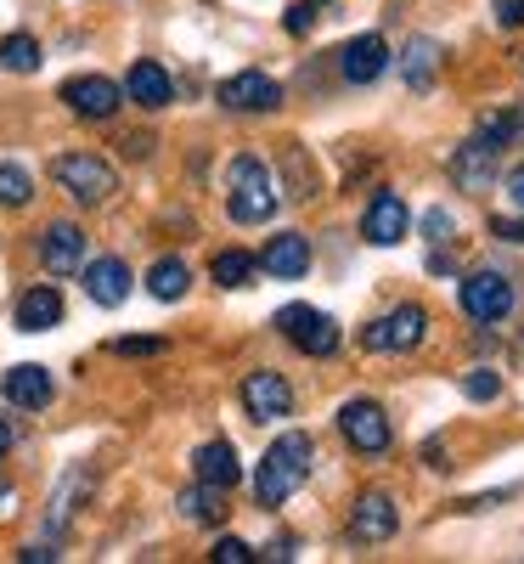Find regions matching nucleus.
<instances>
[{
	"instance_id": "nucleus-1",
	"label": "nucleus",
	"mask_w": 524,
	"mask_h": 564,
	"mask_svg": "<svg viewBox=\"0 0 524 564\" xmlns=\"http://www.w3.org/2000/svg\"><path fill=\"white\" fill-rule=\"evenodd\" d=\"M310 475V435H276V446L254 468V497L265 508H282Z\"/></svg>"
},
{
	"instance_id": "nucleus-2",
	"label": "nucleus",
	"mask_w": 524,
	"mask_h": 564,
	"mask_svg": "<svg viewBox=\"0 0 524 564\" xmlns=\"http://www.w3.org/2000/svg\"><path fill=\"white\" fill-rule=\"evenodd\" d=\"M226 209H231L237 226H260V220L276 215V186H271L260 159H249V153L231 159V170H226Z\"/></svg>"
},
{
	"instance_id": "nucleus-3",
	"label": "nucleus",
	"mask_w": 524,
	"mask_h": 564,
	"mask_svg": "<svg viewBox=\"0 0 524 564\" xmlns=\"http://www.w3.org/2000/svg\"><path fill=\"white\" fill-rule=\"evenodd\" d=\"M52 175H57V186L74 198V204H102V198H113L119 193V175H113V164L108 159H97V153H63L57 164H52Z\"/></svg>"
},
{
	"instance_id": "nucleus-4",
	"label": "nucleus",
	"mask_w": 524,
	"mask_h": 564,
	"mask_svg": "<svg viewBox=\"0 0 524 564\" xmlns=\"http://www.w3.org/2000/svg\"><path fill=\"white\" fill-rule=\"evenodd\" d=\"M276 327H282V339H294L305 356H332V350H339V322L310 311V305H282Z\"/></svg>"
},
{
	"instance_id": "nucleus-5",
	"label": "nucleus",
	"mask_w": 524,
	"mask_h": 564,
	"mask_svg": "<svg viewBox=\"0 0 524 564\" xmlns=\"http://www.w3.org/2000/svg\"><path fill=\"white\" fill-rule=\"evenodd\" d=\"M457 300H462V311H468L473 322H502V316L513 311V282H507L502 271H468L462 289H457Z\"/></svg>"
},
{
	"instance_id": "nucleus-6",
	"label": "nucleus",
	"mask_w": 524,
	"mask_h": 564,
	"mask_svg": "<svg viewBox=\"0 0 524 564\" xmlns=\"http://www.w3.org/2000/svg\"><path fill=\"white\" fill-rule=\"evenodd\" d=\"M339 435L361 452V457H378V452H390V417L378 401H345L339 406Z\"/></svg>"
},
{
	"instance_id": "nucleus-7",
	"label": "nucleus",
	"mask_w": 524,
	"mask_h": 564,
	"mask_svg": "<svg viewBox=\"0 0 524 564\" xmlns=\"http://www.w3.org/2000/svg\"><path fill=\"white\" fill-rule=\"evenodd\" d=\"M276 102H282V85L260 68H243L220 85V108H231V113H271Z\"/></svg>"
},
{
	"instance_id": "nucleus-8",
	"label": "nucleus",
	"mask_w": 524,
	"mask_h": 564,
	"mask_svg": "<svg viewBox=\"0 0 524 564\" xmlns=\"http://www.w3.org/2000/svg\"><path fill=\"white\" fill-rule=\"evenodd\" d=\"M423 327H428V311H423V305H395L384 322L367 327L361 345H367V350H412V345L423 339Z\"/></svg>"
},
{
	"instance_id": "nucleus-9",
	"label": "nucleus",
	"mask_w": 524,
	"mask_h": 564,
	"mask_svg": "<svg viewBox=\"0 0 524 564\" xmlns=\"http://www.w3.org/2000/svg\"><path fill=\"white\" fill-rule=\"evenodd\" d=\"M63 102H68L79 119H113L119 102H124V90H119L113 79H102V74H74V79L63 85Z\"/></svg>"
},
{
	"instance_id": "nucleus-10",
	"label": "nucleus",
	"mask_w": 524,
	"mask_h": 564,
	"mask_svg": "<svg viewBox=\"0 0 524 564\" xmlns=\"http://www.w3.org/2000/svg\"><path fill=\"white\" fill-rule=\"evenodd\" d=\"M243 406H249V417L254 423H276V417H288L294 412V390H288V379L282 372H249L243 379Z\"/></svg>"
},
{
	"instance_id": "nucleus-11",
	"label": "nucleus",
	"mask_w": 524,
	"mask_h": 564,
	"mask_svg": "<svg viewBox=\"0 0 524 564\" xmlns=\"http://www.w3.org/2000/svg\"><path fill=\"white\" fill-rule=\"evenodd\" d=\"M384 68H390V45H384V34H356V40H345V52H339V74H345L350 85H372V79H384Z\"/></svg>"
},
{
	"instance_id": "nucleus-12",
	"label": "nucleus",
	"mask_w": 524,
	"mask_h": 564,
	"mask_svg": "<svg viewBox=\"0 0 524 564\" xmlns=\"http://www.w3.org/2000/svg\"><path fill=\"white\" fill-rule=\"evenodd\" d=\"M40 260H45V271H52V276L79 271L85 265V231L74 220H52V226L40 231Z\"/></svg>"
},
{
	"instance_id": "nucleus-13",
	"label": "nucleus",
	"mask_w": 524,
	"mask_h": 564,
	"mask_svg": "<svg viewBox=\"0 0 524 564\" xmlns=\"http://www.w3.org/2000/svg\"><path fill=\"white\" fill-rule=\"evenodd\" d=\"M361 238L378 243V249H395V243L406 238V204H401L395 193H378V198L367 204V215H361Z\"/></svg>"
},
{
	"instance_id": "nucleus-14",
	"label": "nucleus",
	"mask_w": 524,
	"mask_h": 564,
	"mask_svg": "<svg viewBox=\"0 0 524 564\" xmlns=\"http://www.w3.org/2000/svg\"><path fill=\"white\" fill-rule=\"evenodd\" d=\"M395 525H401V513H395V502H390L384 491L356 497V513H350V536H356V542H390Z\"/></svg>"
},
{
	"instance_id": "nucleus-15",
	"label": "nucleus",
	"mask_w": 524,
	"mask_h": 564,
	"mask_svg": "<svg viewBox=\"0 0 524 564\" xmlns=\"http://www.w3.org/2000/svg\"><path fill=\"white\" fill-rule=\"evenodd\" d=\"M85 294L97 300V305H108V311L124 305V300H130V265L113 260V254H108V260H90V265H85Z\"/></svg>"
},
{
	"instance_id": "nucleus-16",
	"label": "nucleus",
	"mask_w": 524,
	"mask_h": 564,
	"mask_svg": "<svg viewBox=\"0 0 524 564\" xmlns=\"http://www.w3.org/2000/svg\"><path fill=\"white\" fill-rule=\"evenodd\" d=\"M496 141H485V135H473V141H462V148H457V159H451V181L457 186H468V193H473V186H485L491 181V170H496Z\"/></svg>"
},
{
	"instance_id": "nucleus-17",
	"label": "nucleus",
	"mask_w": 524,
	"mask_h": 564,
	"mask_svg": "<svg viewBox=\"0 0 524 564\" xmlns=\"http://www.w3.org/2000/svg\"><path fill=\"white\" fill-rule=\"evenodd\" d=\"M260 265H265L271 276H282V282H294V276H305V271H310V243L299 238V231H282V238H271V243H265Z\"/></svg>"
},
{
	"instance_id": "nucleus-18",
	"label": "nucleus",
	"mask_w": 524,
	"mask_h": 564,
	"mask_svg": "<svg viewBox=\"0 0 524 564\" xmlns=\"http://www.w3.org/2000/svg\"><path fill=\"white\" fill-rule=\"evenodd\" d=\"M0 390H7V401H12V406L34 412V406L52 401V372H45L40 361H23V367H12V372H7V384H0Z\"/></svg>"
},
{
	"instance_id": "nucleus-19",
	"label": "nucleus",
	"mask_w": 524,
	"mask_h": 564,
	"mask_svg": "<svg viewBox=\"0 0 524 564\" xmlns=\"http://www.w3.org/2000/svg\"><path fill=\"white\" fill-rule=\"evenodd\" d=\"M63 322V294L52 289V282H40V289H29L18 300V327L23 334H45V327H57Z\"/></svg>"
},
{
	"instance_id": "nucleus-20",
	"label": "nucleus",
	"mask_w": 524,
	"mask_h": 564,
	"mask_svg": "<svg viewBox=\"0 0 524 564\" xmlns=\"http://www.w3.org/2000/svg\"><path fill=\"white\" fill-rule=\"evenodd\" d=\"M170 90H175V85H170V74H164L159 63H135L130 79H124V97H130L135 108H153V113L170 108Z\"/></svg>"
},
{
	"instance_id": "nucleus-21",
	"label": "nucleus",
	"mask_w": 524,
	"mask_h": 564,
	"mask_svg": "<svg viewBox=\"0 0 524 564\" xmlns=\"http://www.w3.org/2000/svg\"><path fill=\"white\" fill-rule=\"evenodd\" d=\"M198 480L204 486H215V491H231L237 480H243V463H237V452L226 446V441H209V446H198Z\"/></svg>"
},
{
	"instance_id": "nucleus-22",
	"label": "nucleus",
	"mask_w": 524,
	"mask_h": 564,
	"mask_svg": "<svg viewBox=\"0 0 524 564\" xmlns=\"http://www.w3.org/2000/svg\"><path fill=\"white\" fill-rule=\"evenodd\" d=\"M186 289H193V271H186V260H159L153 271H148V294L153 300H164V305H175V300H186Z\"/></svg>"
},
{
	"instance_id": "nucleus-23",
	"label": "nucleus",
	"mask_w": 524,
	"mask_h": 564,
	"mask_svg": "<svg viewBox=\"0 0 524 564\" xmlns=\"http://www.w3.org/2000/svg\"><path fill=\"white\" fill-rule=\"evenodd\" d=\"M220 491L215 486H193V491H181V520H193V525H220Z\"/></svg>"
},
{
	"instance_id": "nucleus-24",
	"label": "nucleus",
	"mask_w": 524,
	"mask_h": 564,
	"mask_svg": "<svg viewBox=\"0 0 524 564\" xmlns=\"http://www.w3.org/2000/svg\"><path fill=\"white\" fill-rule=\"evenodd\" d=\"M0 68L34 74V68H40V45H34L29 34H7V40H0Z\"/></svg>"
},
{
	"instance_id": "nucleus-25",
	"label": "nucleus",
	"mask_w": 524,
	"mask_h": 564,
	"mask_svg": "<svg viewBox=\"0 0 524 564\" xmlns=\"http://www.w3.org/2000/svg\"><path fill=\"white\" fill-rule=\"evenodd\" d=\"M254 254H243V249H226V254H215V282L220 289H243V282L254 276Z\"/></svg>"
},
{
	"instance_id": "nucleus-26",
	"label": "nucleus",
	"mask_w": 524,
	"mask_h": 564,
	"mask_svg": "<svg viewBox=\"0 0 524 564\" xmlns=\"http://www.w3.org/2000/svg\"><path fill=\"white\" fill-rule=\"evenodd\" d=\"M435 57H440L435 40H412V45H406V85H412V90H423L428 79H435Z\"/></svg>"
},
{
	"instance_id": "nucleus-27",
	"label": "nucleus",
	"mask_w": 524,
	"mask_h": 564,
	"mask_svg": "<svg viewBox=\"0 0 524 564\" xmlns=\"http://www.w3.org/2000/svg\"><path fill=\"white\" fill-rule=\"evenodd\" d=\"M29 198H34L29 170H23V164H0V204H7V209H23Z\"/></svg>"
},
{
	"instance_id": "nucleus-28",
	"label": "nucleus",
	"mask_w": 524,
	"mask_h": 564,
	"mask_svg": "<svg viewBox=\"0 0 524 564\" xmlns=\"http://www.w3.org/2000/svg\"><path fill=\"white\" fill-rule=\"evenodd\" d=\"M462 395H468V401H496V395H502V379H496L491 367H473L468 379H462Z\"/></svg>"
},
{
	"instance_id": "nucleus-29",
	"label": "nucleus",
	"mask_w": 524,
	"mask_h": 564,
	"mask_svg": "<svg viewBox=\"0 0 524 564\" xmlns=\"http://www.w3.org/2000/svg\"><path fill=\"white\" fill-rule=\"evenodd\" d=\"M254 553H249V542H237V536H220L215 542V564H249Z\"/></svg>"
},
{
	"instance_id": "nucleus-30",
	"label": "nucleus",
	"mask_w": 524,
	"mask_h": 564,
	"mask_svg": "<svg viewBox=\"0 0 524 564\" xmlns=\"http://www.w3.org/2000/svg\"><path fill=\"white\" fill-rule=\"evenodd\" d=\"M310 23H316V7H310V0L288 7V29H294V34H310Z\"/></svg>"
},
{
	"instance_id": "nucleus-31",
	"label": "nucleus",
	"mask_w": 524,
	"mask_h": 564,
	"mask_svg": "<svg viewBox=\"0 0 524 564\" xmlns=\"http://www.w3.org/2000/svg\"><path fill=\"white\" fill-rule=\"evenodd\" d=\"M496 23L502 29H518L524 23V0H496Z\"/></svg>"
},
{
	"instance_id": "nucleus-32",
	"label": "nucleus",
	"mask_w": 524,
	"mask_h": 564,
	"mask_svg": "<svg viewBox=\"0 0 524 564\" xmlns=\"http://www.w3.org/2000/svg\"><path fill=\"white\" fill-rule=\"evenodd\" d=\"M423 231H428V243H446V231H451V215H446V209H435V215L423 220Z\"/></svg>"
},
{
	"instance_id": "nucleus-33",
	"label": "nucleus",
	"mask_w": 524,
	"mask_h": 564,
	"mask_svg": "<svg viewBox=\"0 0 524 564\" xmlns=\"http://www.w3.org/2000/svg\"><path fill=\"white\" fill-rule=\"evenodd\" d=\"M491 231H496L502 243H524V220H502V215H496V220H491Z\"/></svg>"
},
{
	"instance_id": "nucleus-34",
	"label": "nucleus",
	"mask_w": 524,
	"mask_h": 564,
	"mask_svg": "<svg viewBox=\"0 0 524 564\" xmlns=\"http://www.w3.org/2000/svg\"><path fill=\"white\" fill-rule=\"evenodd\" d=\"M113 350H119V356H153V350H164V345H159V339H119Z\"/></svg>"
},
{
	"instance_id": "nucleus-35",
	"label": "nucleus",
	"mask_w": 524,
	"mask_h": 564,
	"mask_svg": "<svg viewBox=\"0 0 524 564\" xmlns=\"http://www.w3.org/2000/svg\"><path fill=\"white\" fill-rule=\"evenodd\" d=\"M507 198H513V209L524 215V164H518V170H507Z\"/></svg>"
},
{
	"instance_id": "nucleus-36",
	"label": "nucleus",
	"mask_w": 524,
	"mask_h": 564,
	"mask_svg": "<svg viewBox=\"0 0 524 564\" xmlns=\"http://www.w3.org/2000/svg\"><path fill=\"white\" fill-rule=\"evenodd\" d=\"M7 446H12V423L0 417V457H7Z\"/></svg>"
},
{
	"instance_id": "nucleus-37",
	"label": "nucleus",
	"mask_w": 524,
	"mask_h": 564,
	"mask_svg": "<svg viewBox=\"0 0 524 564\" xmlns=\"http://www.w3.org/2000/svg\"><path fill=\"white\" fill-rule=\"evenodd\" d=\"M12 502H18L12 491H0V513H12Z\"/></svg>"
}]
</instances>
